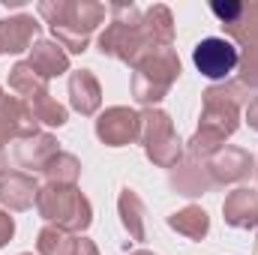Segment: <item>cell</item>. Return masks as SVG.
I'll list each match as a JSON object with an SVG mask.
<instances>
[{
	"instance_id": "obj_1",
	"label": "cell",
	"mask_w": 258,
	"mask_h": 255,
	"mask_svg": "<svg viewBox=\"0 0 258 255\" xmlns=\"http://www.w3.org/2000/svg\"><path fill=\"white\" fill-rule=\"evenodd\" d=\"M195 66L207 75V78H225L228 72H234V66L240 60L237 48L231 39H222V36H207L195 45L192 54Z\"/></svg>"
},
{
	"instance_id": "obj_2",
	"label": "cell",
	"mask_w": 258,
	"mask_h": 255,
	"mask_svg": "<svg viewBox=\"0 0 258 255\" xmlns=\"http://www.w3.org/2000/svg\"><path fill=\"white\" fill-rule=\"evenodd\" d=\"M213 12H216V15H237V12H240V6H231V9H225V6H219V3H216V6H213Z\"/></svg>"
}]
</instances>
